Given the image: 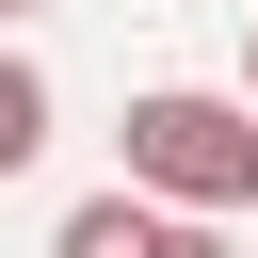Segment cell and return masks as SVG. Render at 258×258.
<instances>
[{
  "label": "cell",
  "instance_id": "2",
  "mask_svg": "<svg viewBox=\"0 0 258 258\" xmlns=\"http://www.w3.org/2000/svg\"><path fill=\"white\" fill-rule=\"evenodd\" d=\"M48 145V64H0V177Z\"/></svg>",
  "mask_w": 258,
  "mask_h": 258
},
{
  "label": "cell",
  "instance_id": "1",
  "mask_svg": "<svg viewBox=\"0 0 258 258\" xmlns=\"http://www.w3.org/2000/svg\"><path fill=\"white\" fill-rule=\"evenodd\" d=\"M129 194H161V210H258V113L194 97V81L129 97Z\"/></svg>",
  "mask_w": 258,
  "mask_h": 258
},
{
  "label": "cell",
  "instance_id": "4",
  "mask_svg": "<svg viewBox=\"0 0 258 258\" xmlns=\"http://www.w3.org/2000/svg\"><path fill=\"white\" fill-rule=\"evenodd\" d=\"M242 16H258V0H242Z\"/></svg>",
  "mask_w": 258,
  "mask_h": 258
},
{
  "label": "cell",
  "instance_id": "3",
  "mask_svg": "<svg viewBox=\"0 0 258 258\" xmlns=\"http://www.w3.org/2000/svg\"><path fill=\"white\" fill-rule=\"evenodd\" d=\"M242 64H258V16H242Z\"/></svg>",
  "mask_w": 258,
  "mask_h": 258
}]
</instances>
